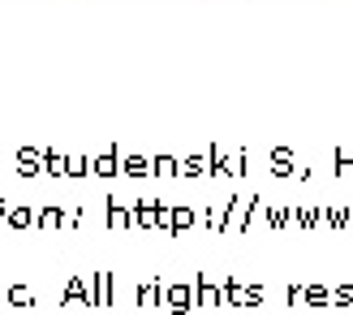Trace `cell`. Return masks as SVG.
Listing matches in <instances>:
<instances>
[]
</instances>
